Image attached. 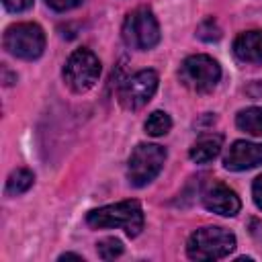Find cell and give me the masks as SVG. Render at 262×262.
I'll return each instance as SVG.
<instances>
[{
	"instance_id": "cell-2",
	"label": "cell",
	"mask_w": 262,
	"mask_h": 262,
	"mask_svg": "<svg viewBox=\"0 0 262 262\" xmlns=\"http://www.w3.org/2000/svg\"><path fill=\"white\" fill-rule=\"evenodd\" d=\"M235 248V235L217 225L201 227L190 233L186 242V254L192 260H219Z\"/></svg>"
},
{
	"instance_id": "cell-12",
	"label": "cell",
	"mask_w": 262,
	"mask_h": 262,
	"mask_svg": "<svg viewBox=\"0 0 262 262\" xmlns=\"http://www.w3.org/2000/svg\"><path fill=\"white\" fill-rule=\"evenodd\" d=\"M221 145H223V137L221 135H203L201 139H196L192 143L188 156L196 164H207V162H211L213 158L219 156Z\"/></svg>"
},
{
	"instance_id": "cell-13",
	"label": "cell",
	"mask_w": 262,
	"mask_h": 262,
	"mask_svg": "<svg viewBox=\"0 0 262 262\" xmlns=\"http://www.w3.org/2000/svg\"><path fill=\"white\" fill-rule=\"evenodd\" d=\"M235 125L256 137H262V106H250L237 113L235 117Z\"/></svg>"
},
{
	"instance_id": "cell-10",
	"label": "cell",
	"mask_w": 262,
	"mask_h": 262,
	"mask_svg": "<svg viewBox=\"0 0 262 262\" xmlns=\"http://www.w3.org/2000/svg\"><path fill=\"white\" fill-rule=\"evenodd\" d=\"M262 164V143L252 141H233L223 158V166L227 170H250Z\"/></svg>"
},
{
	"instance_id": "cell-6",
	"label": "cell",
	"mask_w": 262,
	"mask_h": 262,
	"mask_svg": "<svg viewBox=\"0 0 262 262\" xmlns=\"http://www.w3.org/2000/svg\"><path fill=\"white\" fill-rule=\"evenodd\" d=\"M178 74H180V82L188 90L205 94L217 86V82L221 78V68L211 55L196 53V55H190L182 61Z\"/></svg>"
},
{
	"instance_id": "cell-14",
	"label": "cell",
	"mask_w": 262,
	"mask_h": 262,
	"mask_svg": "<svg viewBox=\"0 0 262 262\" xmlns=\"http://www.w3.org/2000/svg\"><path fill=\"white\" fill-rule=\"evenodd\" d=\"M33 182H35V174H33L31 170H27V168H18V170H14V172L8 176L4 192H6L8 196L23 194V192H27V190L33 186Z\"/></svg>"
},
{
	"instance_id": "cell-18",
	"label": "cell",
	"mask_w": 262,
	"mask_h": 262,
	"mask_svg": "<svg viewBox=\"0 0 262 262\" xmlns=\"http://www.w3.org/2000/svg\"><path fill=\"white\" fill-rule=\"evenodd\" d=\"M45 2H47V6H51L53 10L63 12V10H70V8L80 6L84 0H45Z\"/></svg>"
},
{
	"instance_id": "cell-4",
	"label": "cell",
	"mask_w": 262,
	"mask_h": 262,
	"mask_svg": "<svg viewBox=\"0 0 262 262\" xmlns=\"http://www.w3.org/2000/svg\"><path fill=\"white\" fill-rule=\"evenodd\" d=\"M166 149L156 143H139L127 164V180L131 186H145L149 184L164 168Z\"/></svg>"
},
{
	"instance_id": "cell-17",
	"label": "cell",
	"mask_w": 262,
	"mask_h": 262,
	"mask_svg": "<svg viewBox=\"0 0 262 262\" xmlns=\"http://www.w3.org/2000/svg\"><path fill=\"white\" fill-rule=\"evenodd\" d=\"M196 37L203 39V41H217V39L221 37V31H219V27L209 18V20H205V23L199 25V29H196Z\"/></svg>"
},
{
	"instance_id": "cell-19",
	"label": "cell",
	"mask_w": 262,
	"mask_h": 262,
	"mask_svg": "<svg viewBox=\"0 0 262 262\" xmlns=\"http://www.w3.org/2000/svg\"><path fill=\"white\" fill-rule=\"evenodd\" d=\"M2 4L10 12H23L33 6V0H2Z\"/></svg>"
},
{
	"instance_id": "cell-9",
	"label": "cell",
	"mask_w": 262,
	"mask_h": 262,
	"mask_svg": "<svg viewBox=\"0 0 262 262\" xmlns=\"http://www.w3.org/2000/svg\"><path fill=\"white\" fill-rule=\"evenodd\" d=\"M203 205L209 211H213L217 215H223V217H233L242 209V201H239L237 192L231 190L229 186L221 184V182H213L211 186L205 188Z\"/></svg>"
},
{
	"instance_id": "cell-21",
	"label": "cell",
	"mask_w": 262,
	"mask_h": 262,
	"mask_svg": "<svg viewBox=\"0 0 262 262\" xmlns=\"http://www.w3.org/2000/svg\"><path fill=\"white\" fill-rule=\"evenodd\" d=\"M248 94L254 96V98H260V96H262V80L250 84V86H248Z\"/></svg>"
},
{
	"instance_id": "cell-22",
	"label": "cell",
	"mask_w": 262,
	"mask_h": 262,
	"mask_svg": "<svg viewBox=\"0 0 262 262\" xmlns=\"http://www.w3.org/2000/svg\"><path fill=\"white\" fill-rule=\"evenodd\" d=\"M70 258H74V260H82V256H80V254H72V252H66V254H61V256H59V260H70Z\"/></svg>"
},
{
	"instance_id": "cell-15",
	"label": "cell",
	"mask_w": 262,
	"mask_h": 262,
	"mask_svg": "<svg viewBox=\"0 0 262 262\" xmlns=\"http://www.w3.org/2000/svg\"><path fill=\"white\" fill-rule=\"evenodd\" d=\"M170 129H172V119H170L168 113H164V111H154V113L147 117V121H145V133L151 135V137L166 135Z\"/></svg>"
},
{
	"instance_id": "cell-3",
	"label": "cell",
	"mask_w": 262,
	"mask_h": 262,
	"mask_svg": "<svg viewBox=\"0 0 262 262\" xmlns=\"http://www.w3.org/2000/svg\"><path fill=\"white\" fill-rule=\"evenodd\" d=\"M123 41L131 49H151L160 43V25L147 6L131 10L123 23Z\"/></svg>"
},
{
	"instance_id": "cell-11",
	"label": "cell",
	"mask_w": 262,
	"mask_h": 262,
	"mask_svg": "<svg viewBox=\"0 0 262 262\" xmlns=\"http://www.w3.org/2000/svg\"><path fill=\"white\" fill-rule=\"evenodd\" d=\"M233 53L239 61L262 63V31H246L233 41Z\"/></svg>"
},
{
	"instance_id": "cell-20",
	"label": "cell",
	"mask_w": 262,
	"mask_h": 262,
	"mask_svg": "<svg viewBox=\"0 0 262 262\" xmlns=\"http://www.w3.org/2000/svg\"><path fill=\"white\" fill-rule=\"evenodd\" d=\"M252 196H254L256 207L262 209V174H260V176L254 180V184H252Z\"/></svg>"
},
{
	"instance_id": "cell-8",
	"label": "cell",
	"mask_w": 262,
	"mask_h": 262,
	"mask_svg": "<svg viewBox=\"0 0 262 262\" xmlns=\"http://www.w3.org/2000/svg\"><path fill=\"white\" fill-rule=\"evenodd\" d=\"M158 90V74L154 70H141L127 78L119 88V102L127 111L145 106Z\"/></svg>"
},
{
	"instance_id": "cell-1",
	"label": "cell",
	"mask_w": 262,
	"mask_h": 262,
	"mask_svg": "<svg viewBox=\"0 0 262 262\" xmlns=\"http://www.w3.org/2000/svg\"><path fill=\"white\" fill-rule=\"evenodd\" d=\"M86 223L94 229L121 227L129 237H137L143 229V211L137 201H121L115 205L92 209L86 215Z\"/></svg>"
},
{
	"instance_id": "cell-5",
	"label": "cell",
	"mask_w": 262,
	"mask_h": 262,
	"mask_svg": "<svg viewBox=\"0 0 262 262\" xmlns=\"http://www.w3.org/2000/svg\"><path fill=\"white\" fill-rule=\"evenodd\" d=\"M4 49L18 59H37L45 49V33L37 23H16L4 33Z\"/></svg>"
},
{
	"instance_id": "cell-16",
	"label": "cell",
	"mask_w": 262,
	"mask_h": 262,
	"mask_svg": "<svg viewBox=\"0 0 262 262\" xmlns=\"http://www.w3.org/2000/svg\"><path fill=\"white\" fill-rule=\"evenodd\" d=\"M96 252L102 260H113V258L123 254V244L117 237H104L96 244Z\"/></svg>"
},
{
	"instance_id": "cell-7",
	"label": "cell",
	"mask_w": 262,
	"mask_h": 262,
	"mask_svg": "<svg viewBox=\"0 0 262 262\" xmlns=\"http://www.w3.org/2000/svg\"><path fill=\"white\" fill-rule=\"evenodd\" d=\"M100 76V61L90 49H76L63 66V82L70 90L88 92Z\"/></svg>"
}]
</instances>
